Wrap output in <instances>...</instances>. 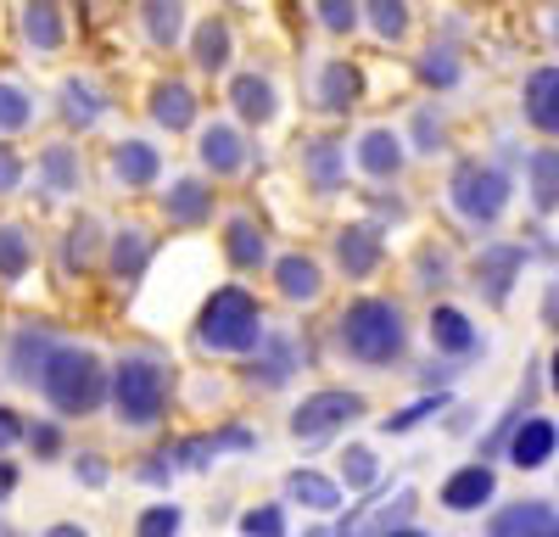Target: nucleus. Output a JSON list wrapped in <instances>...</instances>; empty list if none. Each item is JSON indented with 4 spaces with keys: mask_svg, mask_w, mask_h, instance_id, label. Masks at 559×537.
I'll use <instances>...</instances> for the list:
<instances>
[{
    "mask_svg": "<svg viewBox=\"0 0 559 537\" xmlns=\"http://www.w3.org/2000/svg\"><path fill=\"white\" fill-rule=\"evenodd\" d=\"M336 331H342L347 358H358V365H369V370H386V365H397L403 347H408L403 308H397L392 297H353V302L342 308Z\"/></svg>",
    "mask_w": 559,
    "mask_h": 537,
    "instance_id": "nucleus-1",
    "label": "nucleus"
},
{
    "mask_svg": "<svg viewBox=\"0 0 559 537\" xmlns=\"http://www.w3.org/2000/svg\"><path fill=\"white\" fill-rule=\"evenodd\" d=\"M34 381H39V392L51 397L62 415H96L102 397H107V370H102V358L90 353V347H73V342H57Z\"/></svg>",
    "mask_w": 559,
    "mask_h": 537,
    "instance_id": "nucleus-2",
    "label": "nucleus"
},
{
    "mask_svg": "<svg viewBox=\"0 0 559 537\" xmlns=\"http://www.w3.org/2000/svg\"><path fill=\"white\" fill-rule=\"evenodd\" d=\"M197 342L207 353H252V347H263V313H258L252 291H241V286L213 291L202 320H197Z\"/></svg>",
    "mask_w": 559,
    "mask_h": 537,
    "instance_id": "nucleus-3",
    "label": "nucleus"
},
{
    "mask_svg": "<svg viewBox=\"0 0 559 537\" xmlns=\"http://www.w3.org/2000/svg\"><path fill=\"white\" fill-rule=\"evenodd\" d=\"M112 409L134 431H146V426L163 420V409H168V370L157 365L152 353H129L123 365L112 370Z\"/></svg>",
    "mask_w": 559,
    "mask_h": 537,
    "instance_id": "nucleus-4",
    "label": "nucleus"
},
{
    "mask_svg": "<svg viewBox=\"0 0 559 537\" xmlns=\"http://www.w3.org/2000/svg\"><path fill=\"white\" fill-rule=\"evenodd\" d=\"M448 202L471 218V224H498L503 207H509V174L471 157V163H459L453 179H448Z\"/></svg>",
    "mask_w": 559,
    "mask_h": 537,
    "instance_id": "nucleus-5",
    "label": "nucleus"
},
{
    "mask_svg": "<svg viewBox=\"0 0 559 537\" xmlns=\"http://www.w3.org/2000/svg\"><path fill=\"white\" fill-rule=\"evenodd\" d=\"M364 415V397L347 392V386H324L313 397H302V409L292 415V437L297 442H324V437H336L347 420Z\"/></svg>",
    "mask_w": 559,
    "mask_h": 537,
    "instance_id": "nucleus-6",
    "label": "nucleus"
},
{
    "mask_svg": "<svg viewBox=\"0 0 559 537\" xmlns=\"http://www.w3.org/2000/svg\"><path fill=\"white\" fill-rule=\"evenodd\" d=\"M487 537H559V515H554L543 499L503 504V510L487 521Z\"/></svg>",
    "mask_w": 559,
    "mask_h": 537,
    "instance_id": "nucleus-7",
    "label": "nucleus"
},
{
    "mask_svg": "<svg viewBox=\"0 0 559 537\" xmlns=\"http://www.w3.org/2000/svg\"><path fill=\"white\" fill-rule=\"evenodd\" d=\"M554 448H559V426L543 420V415H526L515 431H509V460H515L521 470H543L554 460Z\"/></svg>",
    "mask_w": 559,
    "mask_h": 537,
    "instance_id": "nucleus-8",
    "label": "nucleus"
},
{
    "mask_svg": "<svg viewBox=\"0 0 559 537\" xmlns=\"http://www.w3.org/2000/svg\"><path fill=\"white\" fill-rule=\"evenodd\" d=\"M521 112L532 129L543 134H559V68H537L521 90Z\"/></svg>",
    "mask_w": 559,
    "mask_h": 537,
    "instance_id": "nucleus-9",
    "label": "nucleus"
},
{
    "mask_svg": "<svg viewBox=\"0 0 559 537\" xmlns=\"http://www.w3.org/2000/svg\"><path fill=\"white\" fill-rule=\"evenodd\" d=\"M521 268H526V247H487L476 258V286L487 291V302H503Z\"/></svg>",
    "mask_w": 559,
    "mask_h": 537,
    "instance_id": "nucleus-10",
    "label": "nucleus"
},
{
    "mask_svg": "<svg viewBox=\"0 0 559 537\" xmlns=\"http://www.w3.org/2000/svg\"><path fill=\"white\" fill-rule=\"evenodd\" d=\"M492 487H498V476H492L487 465H464V470H453V476L442 481V510L471 515V510H481V504L492 499Z\"/></svg>",
    "mask_w": 559,
    "mask_h": 537,
    "instance_id": "nucleus-11",
    "label": "nucleus"
},
{
    "mask_svg": "<svg viewBox=\"0 0 559 537\" xmlns=\"http://www.w3.org/2000/svg\"><path fill=\"white\" fill-rule=\"evenodd\" d=\"M336 263L347 268L353 281L376 275V268H381V236H376V224H347V230L336 236Z\"/></svg>",
    "mask_w": 559,
    "mask_h": 537,
    "instance_id": "nucleus-12",
    "label": "nucleus"
},
{
    "mask_svg": "<svg viewBox=\"0 0 559 537\" xmlns=\"http://www.w3.org/2000/svg\"><path fill=\"white\" fill-rule=\"evenodd\" d=\"M274 281H280V297H292V302H313L324 291V275H319V263L308 252H286V258H280Z\"/></svg>",
    "mask_w": 559,
    "mask_h": 537,
    "instance_id": "nucleus-13",
    "label": "nucleus"
},
{
    "mask_svg": "<svg viewBox=\"0 0 559 537\" xmlns=\"http://www.w3.org/2000/svg\"><path fill=\"white\" fill-rule=\"evenodd\" d=\"M197 152H202V163H207L213 174H241V168H247V146H241V134L229 129V123H207Z\"/></svg>",
    "mask_w": 559,
    "mask_h": 537,
    "instance_id": "nucleus-14",
    "label": "nucleus"
},
{
    "mask_svg": "<svg viewBox=\"0 0 559 537\" xmlns=\"http://www.w3.org/2000/svg\"><path fill=\"white\" fill-rule=\"evenodd\" d=\"M431 342L442 347V353H453V358H471L476 347H481V336H476V325L464 320L459 308H431Z\"/></svg>",
    "mask_w": 559,
    "mask_h": 537,
    "instance_id": "nucleus-15",
    "label": "nucleus"
},
{
    "mask_svg": "<svg viewBox=\"0 0 559 537\" xmlns=\"http://www.w3.org/2000/svg\"><path fill=\"white\" fill-rule=\"evenodd\" d=\"M358 96H364L358 68L353 62H324V73H319V107L324 112H347V107H358Z\"/></svg>",
    "mask_w": 559,
    "mask_h": 537,
    "instance_id": "nucleus-16",
    "label": "nucleus"
},
{
    "mask_svg": "<svg viewBox=\"0 0 559 537\" xmlns=\"http://www.w3.org/2000/svg\"><path fill=\"white\" fill-rule=\"evenodd\" d=\"M358 168L376 174V179H397V168H403V141H397L392 129H369L364 141H358Z\"/></svg>",
    "mask_w": 559,
    "mask_h": 537,
    "instance_id": "nucleus-17",
    "label": "nucleus"
},
{
    "mask_svg": "<svg viewBox=\"0 0 559 537\" xmlns=\"http://www.w3.org/2000/svg\"><path fill=\"white\" fill-rule=\"evenodd\" d=\"M163 213L174 224H202V218H213V191L202 179H174L168 196H163Z\"/></svg>",
    "mask_w": 559,
    "mask_h": 537,
    "instance_id": "nucleus-18",
    "label": "nucleus"
},
{
    "mask_svg": "<svg viewBox=\"0 0 559 537\" xmlns=\"http://www.w3.org/2000/svg\"><path fill=\"white\" fill-rule=\"evenodd\" d=\"M51 336H45V325H23L17 336H12V353H7V370L17 375V381H34L39 375V365L51 358Z\"/></svg>",
    "mask_w": 559,
    "mask_h": 537,
    "instance_id": "nucleus-19",
    "label": "nucleus"
},
{
    "mask_svg": "<svg viewBox=\"0 0 559 537\" xmlns=\"http://www.w3.org/2000/svg\"><path fill=\"white\" fill-rule=\"evenodd\" d=\"M152 118H157L163 129H191V123H197V96H191V84H179V79L157 84V90H152Z\"/></svg>",
    "mask_w": 559,
    "mask_h": 537,
    "instance_id": "nucleus-20",
    "label": "nucleus"
},
{
    "mask_svg": "<svg viewBox=\"0 0 559 537\" xmlns=\"http://www.w3.org/2000/svg\"><path fill=\"white\" fill-rule=\"evenodd\" d=\"M112 168H118V179H123V186L146 191L152 179L163 174V157H157V146H146V141H123V146L112 152Z\"/></svg>",
    "mask_w": 559,
    "mask_h": 537,
    "instance_id": "nucleus-21",
    "label": "nucleus"
},
{
    "mask_svg": "<svg viewBox=\"0 0 559 537\" xmlns=\"http://www.w3.org/2000/svg\"><path fill=\"white\" fill-rule=\"evenodd\" d=\"M286 492H292L297 504L319 510V515H336V510H342V487H336L331 476H319V470H292V476H286Z\"/></svg>",
    "mask_w": 559,
    "mask_h": 537,
    "instance_id": "nucleus-22",
    "label": "nucleus"
},
{
    "mask_svg": "<svg viewBox=\"0 0 559 537\" xmlns=\"http://www.w3.org/2000/svg\"><path fill=\"white\" fill-rule=\"evenodd\" d=\"M229 102H236V112L247 123H269L274 118V84L263 73H241L236 84H229Z\"/></svg>",
    "mask_w": 559,
    "mask_h": 537,
    "instance_id": "nucleus-23",
    "label": "nucleus"
},
{
    "mask_svg": "<svg viewBox=\"0 0 559 537\" xmlns=\"http://www.w3.org/2000/svg\"><path fill=\"white\" fill-rule=\"evenodd\" d=\"M146 263H152V236L140 230V224H129V230L112 236V268H118V281H140V275H146Z\"/></svg>",
    "mask_w": 559,
    "mask_h": 537,
    "instance_id": "nucleus-24",
    "label": "nucleus"
},
{
    "mask_svg": "<svg viewBox=\"0 0 559 537\" xmlns=\"http://www.w3.org/2000/svg\"><path fill=\"white\" fill-rule=\"evenodd\" d=\"M224 252H229V263H236V268H258V263L269 258V241H263V230H258L252 218H229Z\"/></svg>",
    "mask_w": 559,
    "mask_h": 537,
    "instance_id": "nucleus-25",
    "label": "nucleus"
},
{
    "mask_svg": "<svg viewBox=\"0 0 559 537\" xmlns=\"http://www.w3.org/2000/svg\"><path fill=\"white\" fill-rule=\"evenodd\" d=\"M302 168H308V179H313L319 196L342 191V146H336V141H313V146L302 152Z\"/></svg>",
    "mask_w": 559,
    "mask_h": 537,
    "instance_id": "nucleus-26",
    "label": "nucleus"
},
{
    "mask_svg": "<svg viewBox=\"0 0 559 537\" xmlns=\"http://www.w3.org/2000/svg\"><path fill=\"white\" fill-rule=\"evenodd\" d=\"M34 263V236L23 224H0V281H23Z\"/></svg>",
    "mask_w": 559,
    "mask_h": 537,
    "instance_id": "nucleus-27",
    "label": "nucleus"
},
{
    "mask_svg": "<svg viewBox=\"0 0 559 537\" xmlns=\"http://www.w3.org/2000/svg\"><path fill=\"white\" fill-rule=\"evenodd\" d=\"M23 34H28V45L34 51H62V7H23Z\"/></svg>",
    "mask_w": 559,
    "mask_h": 537,
    "instance_id": "nucleus-28",
    "label": "nucleus"
},
{
    "mask_svg": "<svg viewBox=\"0 0 559 537\" xmlns=\"http://www.w3.org/2000/svg\"><path fill=\"white\" fill-rule=\"evenodd\" d=\"M102 112H107V102H102V90L90 84V79H68V84H62V118H68V123L90 129Z\"/></svg>",
    "mask_w": 559,
    "mask_h": 537,
    "instance_id": "nucleus-29",
    "label": "nucleus"
},
{
    "mask_svg": "<svg viewBox=\"0 0 559 537\" xmlns=\"http://www.w3.org/2000/svg\"><path fill=\"white\" fill-rule=\"evenodd\" d=\"M269 342V336H263ZM292 370H297V347L286 342V336H274L269 342V353L252 365V381H263V386H286L292 381Z\"/></svg>",
    "mask_w": 559,
    "mask_h": 537,
    "instance_id": "nucleus-30",
    "label": "nucleus"
},
{
    "mask_svg": "<svg viewBox=\"0 0 559 537\" xmlns=\"http://www.w3.org/2000/svg\"><path fill=\"white\" fill-rule=\"evenodd\" d=\"M39 174H45V186H51V196L79 191V157H73V146H45Z\"/></svg>",
    "mask_w": 559,
    "mask_h": 537,
    "instance_id": "nucleus-31",
    "label": "nucleus"
},
{
    "mask_svg": "<svg viewBox=\"0 0 559 537\" xmlns=\"http://www.w3.org/2000/svg\"><path fill=\"white\" fill-rule=\"evenodd\" d=\"M197 62H202L207 73H224V68H229V23L207 17V23L197 28Z\"/></svg>",
    "mask_w": 559,
    "mask_h": 537,
    "instance_id": "nucleus-32",
    "label": "nucleus"
},
{
    "mask_svg": "<svg viewBox=\"0 0 559 537\" xmlns=\"http://www.w3.org/2000/svg\"><path fill=\"white\" fill-rule=\"evenodd\" d=\"M532 196H537L543 213L559 207V152H537L532 157Z\"/></svg>",
    "mask_w": 559,
    "mask_h": 537,
    "instance_id": "nucleus-33",
    "label": "nucleus"
},
{
    "mask_svg": "<svg viewBox=\"0 0 559 537\" xmlns=\"http://www.w3.org/2000/svg\"><path fill=\"white\" fill-rule=\"evenodd\" d=\"M34 118V102H28V90L12 84V79H0V129H23Z\"/></svg>",
    "mask_w": 559,
    "mask_h": 537,
    "instance_id": "nucleus-34",
    "label": "nucleus"
},
{
    "mask_svg": "<svg viewBox=\"0 0 559 537\" xmlns=\"http://www.w3.org/2000/svg\"><path fill=\"white\" fill-rule=\"evenodd\" d=\"M442 403H448V392H437V397H419V403H408L403 415H386V420H381V431H386V437H403V431H414L419 420H431V415L442 409Z\"/></svg>",
    "mask_w": 559,
    "mask_h": 537,
    "instance_id": "nucleus-35",
    "label": "nucleus"
},
{
    "mask_svg": "<svg viewBox=\"0 0 559 537\" xmlns=\"http://www.w3.org/2000/svg\"><path fill=\"white\" fill-rule=\"evenodd\" d=\"M179 526H185L179 504H152L146 515L134 521V537H179Z\"/></svg>",
    "mask_w": 559,
    "mask_h": 537,
    "instance_id": "nucleus-36",
    "label": "nucleus"
},
{
    "mask_svg": "<svg viewBox=\"0 0 559 537\" xmlns=\"http://www.w3.org/2000/svg\"><path fill=\"white\" fill-rule=\"evenodd\" d=\"M179 12H185V7H140V17H146V34H152L157 45H174V39H179V28H185Z\"/></svg>",
    "mask_w": 559,
    "mask_h": 537,
    "instance_id": "nucleus-37",
    "label": "nucleus"
},
{
    "mask_svg": "<svg viewBox=\"0 0 559 537\" xmlns=\"http://www.w3.org/2000/svg\"><path fill=\"white\" fill-rule=\"evenodd\" d=\"M342 481H347L353 492L376 487V454H369V448H347V454H342Z\"/></svg>",
    "mask_w": 559,
    "mask_h": 537,
    "instance_id": "nucleus-38",
    "label": "nucleus"
},
{
    "mask_svg": "<svg viewBox=\"0 0 559 537\" xmlns=\"http://www.w3.org/2000/svg\"><path fill=\"white\" fill-rule=\"evenodd\" d=\"M241 532L247 537H286V515H280L274 504H258V510L241 515Z\"/></svg>",
    "mask_w": 559,
    "mask_h": 537,
    "instance_id": "nucleus-39",
    "label": "nucleus"
},
{
    "mask_svg": "<svg viewBox=\"0 0 559 537\" xmlns=\"http://www.w3.org/2000/svg\"><path fill=\"white\" fill-rule=\"evenodd\" d=\"M90 252H96V218H79L68 230V268H84Z\"/></svg>",
    "mask_w": 559,
    "mask_h": 537,
    "instance_id": "nucleus-40",
    "label": "nucleus"
},
{
    "mask_svg": "<svg viewBox=\"0 0 559 537\" xmlns=\"http://www.w3.org/2000/svg\"><path fill=\"white\" fill-rule=\"evenodd\" d=\"M364 12L376 23V34H386V39H397L408 28V7H392V0H376V7H364Z\"/></svg>",
    "mask_w": 559,
    "mask_h": 537,
    "instance_id": "nucleus-41",
    "label": "nucleus"
},
{
    "mask_svg": "<svg viewBox=\"0 0 559 537\" xmlns=\"http://www.w3.org/2000/svg\"><path fill=\"white\" fill-rule=\"evenodd\" d=\"M419 79H426V84H453L459 79V62L448 57V51H426V57H419Z\"/></svg>",
    "mask_w": 559,
    "mask_h": 537,
    "instance_id": "nucleus-42",
    "label": "nucleus"
},
{
    "mask_svg": "<svg viewBox=\"0 0 559 537\" xmlns=\"http://www.w3.org/2000/svg\"><path fill=\"white\" fill-rule=\"evenodd\" d=\"M28 437V448H34V460H57L62 454V426H51V420H39L34 431H23Z\"/></svg>",
    "mask_w": 559,
    "mask_h": 537,
    "instance_id": "nucleus-43",
    "label": "nucleus"
},
{
    "mask_svg": "<svg viewBox=\"0 0 559 537\" xmlns=\"http://www.w3.org/2000/svg\"><path fill=\"white\" fill-rule=\"evenodd\" d=\"M313 12H319V23L331 28V34H342V28H353V23H358V7H342V0H319Z\"/></svg>",
    "mask_w": 559,
    "mask_h": 537,
    "instance_id": "nucleus-44",
    "label": "nucleus"
},
{
    "mask_svg": "<svg viewBox=\"0 0 559 537\" xmlns=\"http://www.w3.org/2000/svg\"><path fill=\"white\" fill-rule=\"evenodd\" d=\"M218 454L213 448V437H191V442H179V465L185 470H207V460Z\"/></svg>",
    "mask_w": 559,
    "mask_h": 537,
    "instance_id": "nucleus-45",
    "label": "nucleus"
},
{
    "mask_svg": "<svg viewBox=\"0 0 559 537\" xmlns=\"http://www.w3.org/2000/svg\"><path fill=\"white\" fill-rule=\"evenodd\" d=\"M17 186H23V157H17L7 141H0V196L17 191Z\"/></svg>",
    "mask_w": 559,
    "mask_h": 537,
    "instance_id": "nucleus-46",
    "label": "nucleus"
},
{
    "mask_svg": "<svg viewBox=\"0 0 559 537\" xmlns=\"http://www.w3.org/2000/svg\"><path fill=\"white\" fill-rule=\"evenodd\" d=\"M73 470H79V481H84V487H102V481H107L102 454H79V465H73Z\"/></svg>",
    "mask_w": 559,
    "mask_h": 537,
    "instance_id": "nucleus-47",
    "label": "nucleus"
},
{
    "mask_svg": "<svg viewBox=\"0 0 559 537\" xmlns=\"http://www.w3.org/2000/svg\"><path fill=\"white\" fill-rule=\"evenodd\" d=\"M414 134H419V152H437V141H442V129H437L431 112H419V118H414Z\"/></svg>",
    "mask_w": 559,
    "mask_h": 537,
    "instance_id": "nucleus-48",
    "label": "nucleus"
},
{
    "mask_svg": "<svg viewBox=\"0 0 559 537\" xmlns=\"http://www.w3.org/2000/svg\"><path fill=\"white\" fill-rule=\"evenodd\" d=\"M12 442H23V420L17 409H0V448H12Z\"/></svg>",
    "mask_w": 559,
    "mask_h": 537,
    "instance_id": "nucleus-49",
    "label": "nucleus"
},
{
    "mask_svg": "<svg viewBox=\"0 0 559 537\" xmlns=\"http://www.w3.org/2000/svg\"><path fill=\"white\" fill-rule=\"evenodd\" d=\"M163 460H168V454H157V460H152V465H146V470H140V476H146V481H152V487H163V481H168V476H174V465H163Z\"/></svg>",
    "mask_w": 559,
    "mask_h": 537,
    "instance_id": "nucleus-50",
    "label": "nucleus"
},
{
    "mask_svg": "<svg viewBox=\"0 0 559 537\" xmlns=\"http://www.w3.org/2000/svg\"><path fill=\"white\" fill-rule=\"evenodd\" d=\"M39 537H90L84 526H73V521H57V526H45Z\"/></svg>",
    "mask_w": 559,
    "mask_h": 537,
    "instance_id": "nucleus-51",
    "label": "nucleus"
},
{
    "mask_svg": "<svg viewBox=\"0 0 559 537\" xmlns=\"http://www.w3.org/2000/svg\"><path fill=\"white\" fill-rule=\"evenodd\" d=\"M543 320H548V325H559V281L548 286V302H543Z\"/></svg>",
    "mask_w": 559,
    "mask_h": 537,
    "instance_id": "nucleus-52",
    "label": "nucleus"
},
{
    "mask_svg": "<svg viewBox=\"0 0 559 537\" xmlns=\"http://www.w3.org/2000/svg\"><path fill=\"white\" fill-rule=\"evenodd\" d=\"M12 481H17V476H12L7 465H0V492H12Z\"/></svg>",
    "mask_w": 559,
    "mask_h": 537,
    "instance_id": "nucleus-53",
    "label": "nucleus"
},
{
    "mask_svg": "<svg viewBox=\"0 0 559 537\" xmlns=\"http://www.w3.org/2000/svg\"><path fill=\"white\" fill-rule=\"evenodd\" d=\"M386 537H426V532H414V526H397V532H386Z\"/></svg>",
    "mask_w": 559,
    "mask_h": 537,
    "instance_id": "nucleus-54",
    "label": "nucleus"
},
{
    "mask_svg": "<svg viewBox=\"0 0 559 537\" xmlns=\"http://www.w3.org/2000/svg\"><path fill=\"white\" fill-rule=\"evenodd\" d=\"M548 381H554V392H559V353H554V375H548Z\"/></svg>",
    "mask_w": 559,
    "mask_h": 537,
    "instance_id": "nucleus-55",
    "label": "nucleus"
},
{
    "mask_svg": "<svg viewBox=\"0 0 559 537\" xmlns=\"http://www.w3.org/2000/svg\"><path fill=\"white\" fill-rule=\"evenodd\" d=\"M554 34H559V23H554Z\"/></svg>",
    "mask_w": 559,
    "mask_h": 537,
    "instance_id": "nucleus-56",
    "label": "nucleus"
}]
</instances>
